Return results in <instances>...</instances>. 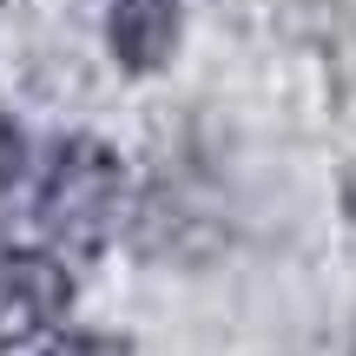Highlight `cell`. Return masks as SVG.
Returning a JSON list of instances; mask_svg holds the SVG:
<instances>
[{
    "mask_svg": "<svg viewBox=\"0 0 356 356\" xmlns=\"http://www.w3.org/2000/svg\"><path fill=\"white\" fill-rule=\"evenodd\" d=\"M33 356H132V350L106 330H47L33 343Z\"/></svg>",
    "mask_w": 356,
    "mask_h": 356,
    "instance_id": "obj_4",
    "label": "cell"
},
{
    "mask_svg": "<svg viewBox=\"0 0 356 356\" xmlns=\"http://www.w3.org/2000/svg\"><path fill=\"white\" fill-rule=\"evenodd\" d=\"M66 304H73V277L60 257L40 244L0 238V356L60 330Z\"/></svg>",
    "mask_w": 356,
    "mask_h": 356,
    "instance_id": "obj_2",
    "label": "cell"
},
{
    "mask_svg": "<svg viewBox=\"0 0 356 356\" xmlns=\"http://www.w3.org/2000/svg\"><path fill=\"white\" fill-rule=\"evenodd\" d=\"M119 211H126V165H119L113 145L99 139H60L40 172L33 191V218L60 251L92 257L106 238H113Z\"/></svg>",
    "mask_w": 356,
    "mask_h": 356,
    "instance_id": "obj_1",
    "label": "cell"
},
{
    "mask_svg": "<svg viewBox=\"0 0 356 356\" xmlns=\"http://www.w3.org/2000/svg\"><path fill=\"white\" fill-rule=\"evenodd\" d=\"M185 7L178 0H106V47L126 73H159L178 53Z\"/></svg>",
    "mask_w": 356,
    "mask_h": 356,
    "instance_id": "obj_3",
    "label": "cell"
},
{
    "mask_svg": "<svg viewBox=\"0 0 356 356\" xmlns=\"http://www.w3.org/2000/svg\"><path fill=\"white\" fill-rule=\"evenodd\" d=\"M20 172H26V139H20V126L0 113V198L20 185Z\"/></svg>",
    "mask_w": 356,
    "mask_h": 356,
    "instance_id": "obj_5",
    "label": "cell"
}]
</instances>
